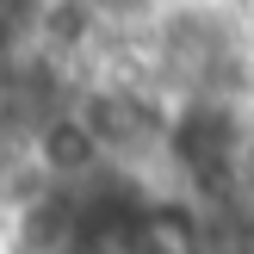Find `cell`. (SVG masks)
I'll return each mask as SVG.
<instances>
[{"mask_svg": "<svg viewBox=\"0 0 254 254\" xmlns=\"http://www.w3.org/2000/svg\"><path fill=\"white\" fill-rule=\"evenodd\" d=\"M25 6H31V0H25Z\"/></svg>", "mask_w": 254, "mask_h": 254, "instance_id": "obj_1", "label": "cell"}]
</instances>
